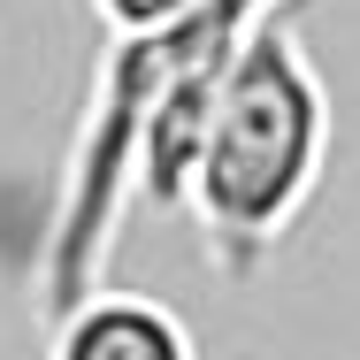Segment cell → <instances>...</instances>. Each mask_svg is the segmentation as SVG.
<instances>
[{"mask_svg":"<svg viewBox=\"0 0 360 360\" xmlns=\"http://www.w3.org/2000/svg\"><path fill=\"white\" fill-rule=\"evenodd\" d=\"M46 360H200V338L176 307L146 291H84L46 314Z\"/></svg>","mask_w":360,"mask_h":360,"instance_id":"7a4b0ae2","label":"cell"},{"mask_svg":"<svg viewBox=\"0 0 360 360\" xmlns=\"http://www.w3.org/2000/svg\"><path fill=\"white\" fill-rule=\"evenodd\" d=\"M322 169H330L322 70L307 62V46L284 15H269L238 39V54L222 62L215 92H207L176 207L200 222L207 261L230 284H245L291 238V222L307 215Z\"/></svg>","mask_w":360,"mask_h":360,"instance_id":"6da1fadb","label":"cell"}]
</instances>
